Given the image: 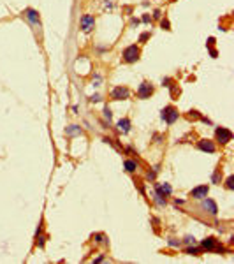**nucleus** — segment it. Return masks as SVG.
<instances>
[{
  "label": "nucleus",
  "mask_w": 234,
  "mask_h": 264,
  "mask_svg": "<svg viewBox=\"0 0 234 264\" xmlns=\"http://www.w3.org/2000/svg\"><path fill=\"white\" fill-rule=\"evenodd\" d=\"M225 183H227V189L229 190H234V178H232V176H229Z\"/></svg>",
  "instance_id": "b1692460"
},
{
  "label": "nucleus",
  "mask_w": 234,
  "mask_h": 264,
  "mask_svg": "<svg viewBox=\"0 0 234 264\" xmlns=\"http://www.w3.org/2000/svg\"><path fill=\"white\" fill-rule=\"evenodd\" d=\"M116 129L120 130V132H123V134H127L129 130H130V120L127 118H121V120H118V123H116Z\"/></svg>",
  "instance_id": "f8f14e48"
},
{
  "label": "nucleus",
  "mask_w": 234,
  "mask_h": 264,
  "mask_svg": "<svg viewBox=\"0 0 234 264\" xmlns=\"http://www.w3.org/2000/svg\"><path fill=\"white\" fill-rule=\"evenodd\" d=\"M215 245H217V239H215L213 236H210V238H206V239H202L201 241V247L204 248V250H208V252H213Z\"/></svg>",
  "instance_id": "ddd939ff"
},
{
  "label": "nucleus",
  "mask_w": 234,
  "mask_h": 264,
  "mask_svg": "<svg viewBox=\"0 0 234 264\" xmlns=\"http://www.w3.org/2000/svg\"><path fill=\"white\" fill-rule=\"evenodd\" d=\"M104 143H108V145H113V139H109V137H104Z\"/></svg>",
  "instance_id": "c9c22d12"
},
{
  "label": "nucleus",
  "mask_w": 234,
  "mask_h": 264,
  "mask_svg": "<svg viewBox=\"0 0 234 264\" xmlns=\"http://www.w3.org/2000/svg\"><path fill=\"white\" fill-rule=\"evenodd\" d=\"M211 181H213V183H218V181H220V169H217V171L213 172Z\"/></svg>",
  "instance_id": "412c9836"
},
{
  "label": "nucleus",
  "mask_w": 234,
  "mask_h": 264,
  "mask_svg": "<svg viewBox=\"0 0 234 264\" xmlns=\"http://www.w3.org/2000/svg\"><path fill=\"white\" fill-rule=\"evenodd\" d=\"M197 148L201 151H206V153H215V151H217V146H215V143H213L211 139L197 141Z\"/></svg>",
  "instance_id": "1a4fd4ad"
},
{
  "label": "nucleus",
  "mask_w": 234,
  "mask_h": 264,
  "mask_svg": "<svg viewBox=\"0 0 234 264\" xmlns=\"http://www.w3.org/2000/svg\"><path fill=\"white\" fill-rule=\"evenodd\" d=\"M169 83H171V78H164L162 79V86H171Z\"/></svg>",
  "instance_id": "c756f323"
},
{
  "label": "nucleus",
  "mask_w": 234,
  "mask_h": 264,
  "mask_svg": "<svg viewBox=\"0 0 234 264\" xmlns=\"http://www.w3.org/2000/svg\"><path fill=\"white\" fill-rule=\"evenodd\" d=\"M160 16H162V12L158 11V9H155V11H153V18H155V20H160Z\"/></svg>",
  "instance_id": "c85d7f7f"
},
{
  "label": "nucleus",
  "mask_w": 234,
  "mask_h": 264,
  "mask_svg": "<svg viewBox=\"0 0 234 264\" xmlns=\"http://www.w3.org/2000/svg\"><path fill=\"white\" fill-rule=\"evenodd\" d=\"M100 261H104V257H102V255H99V257L95 259V261H93V262H100Z\"/></svg>",
  "instance_id": "e433bc0d"
},
{
  "label": "nucleus",
  "mask_w": 234,
  "mask_h": 264,
  "mask_svg": "<svg viewBox=\"0 0 234 264\" xmlns=\"http://www.w3.org/2000/svg\"><path fill=\"white\" fill-rule=\"evenodd\" d=\"M100 93H93L92 97H90V102H99V101H100Z\"/></svg>",
  "instance_id": "a878e982"
},
{
  "label": "nucleus",
  "mask_w": 234,
  "mask_h": 264,
  "mask_svg": "<svg viewBox=\"0 0 234 264\" xmlns=\"http://www.w3.org/2000/svg\"><path fill=\"white\" fill-rule=\"evenodd\" d=\"M155 174H157V171H150L148 172V180H153L155 178Z\"/></svg>",
  "instance_id": "473e14b6"
},
{
  "label": "nucleus",
  "mask_w": 234,
  "mask_h": 264,
  "mask_svg": "<svg viewBox=\"0 0 234 264\" xmlns=\"http://www.w3.org/2000/svg\"><path fill=\"white\" fill-rule=\"evenodd\" d=\"M208 192H210V187L208 185H201V187H196V189L190 190V197H194V199H204V197H208Z\"/></svg>",
  "instance_id": "9d476101"
},
{
  "label": "nucleus",
  "mask_w": 234,
  "mask_h": 264,
  "mask_svg": "<svg viewBox=\"0 0 234 264\" xmlns=\"http://www.w3.org/2000/svg\"><path fill=\"white\" fill-rule=\"evenodd\" d=\"M215 136H217V141L220 145H227L229 141H232V132H231L227 127H217Z\"/></svg>",
  "instance_id": "423d86ee"
},
{
  "label": "nucleus",
  "mask_w": 234,
  "mask_h": 264,
  "mask_svg": "<svg viewBox=\"0 0 234 264\" xmlns=\"http://www.w3.org/2000/svg\"><path fill=\"white\" fill-rule=\"evenodd\" d=\"M187 253H188V255H199V248H196V247L187 248Z\"/></svg>",
  "instance_id": "5701e85b"
},
{
  "label": "nucleus",
  "mask_w": 234,
  "mask_h": 264,
  "mask_svg": "<svg viewBox=\"0 0 234 264\" xmlns=\"http://www.w3.org/2000/svg\"><path fill=\"white\" fill-rule=\"evenodd\" d=\"M152 37V34L150 32H144V34H141V37H139V43H146L148 39Z\"/></svg>",
  "instance_id": "4be33fe9"
},
{
  "label": "nucleus",
  "mask_w": 234,
  "mask_h": 264,
  "mask_svg": "<svg viewBox=\"0 0 234 264\" xmlns=\"http://www.w3.org/2000/svg\"><path fill=\"white\" fill-rule=\"evenodd\" d=\"M167 243L171 245V247H180V241H178V239H174V238H171Z\"/></svg>",
  "instance_id": "bb28decb"
},
{
  "label": "nucleus",
  "mask_w": 234,
  "mask_h": 264,
  "mask_svg": "<svg viewBox=\"0 0 234 264\" xmlns=\"http://www.w3.org/2000/svg\"><path fill=\"white\" fill-rule=\"evenodd\" d=\"M210 55H211V58H217V56H218V51H217V49H210Z\"/></svg>",
  "instance_id": "2f4dec72"
},
{
  "label": "nucleus",
  "mask_w": 234,
  "mask_h": 264,
  "mask_svg": "<svg viewBox=\"0 0 234 264\" xmlns=\"http://www.w3.org/2000/svg\"><path fill=\"white\" fill-rule=\"evenodd\" d=\"M188 118H201V113H199V111H196V109H190V111H188Z\"/></svg>",
  "instance_id": "aec40b11"
},
{
  "label": "nucleus",
  "mask_w": 234,
  "mask_h": 264,
  "mask_svg": "<svg viewBox=\"0 0 234 264\" xmlns=\"http://www.w3.org/2000/svg\"><path fill=\"white\" fill-rule=\"evenodd\" d=\"M65 134L67 136H77V134H83V129L79 125H69L65 129Z\"/></svg>",
  "instance_id": "4468645a"
},
{
  "label": "nucleus",
  "mask_w": 234,
  "mask_h": 264,
  "mask_svg": "<svg viewBox=\"0 0 234 264\" xmlns=\"http://www.w3.org/2000/svg\"><path fill=\"white\" fill-rule=\"evenodd\" d=\"M160 118L167 125H173L176 120L180 118V111L174 108V106H166V108L162 109V113H160Z\"/></svg>",
  "instance_id": "f03ea898"
},
{
  "label": "nucleus",
  "mask_w": 234,
  "mask_h": 264,
  "mask_svg": "<svg viewBox=\"0 0 234 264\" xmlns=\"http://www.w3.org/2000/svg\"><path fill=\"white\" fill-rule=\"evenodd\" d=\"M155 92V88H153L152 83H148V81H143L141 85L137 86V99H150Z\"/></svg>",
  "instance_id": "39448f33"
},
{
  "label": "nucleus",
  "mask_w": 234,
  "mask_h": 264,
  "mask_svg": "<svg viewBox=\"0 0 234 264\" xmlns=\"http://www.w3.org/2000/svg\"><path fill=\"white\" fill-rule=\"evenodd\" d=\"M173 194V187L169 183H157L155 185V195H158V197H167V195Z\"/></svg>",
  "instance_id": "6e6552de"
},
{
  "label": "nucleus",
  "mask_w": 234,
  "mask_h": 264,
  "mask_svg": "<svg viewBox=\"0 0 234 264\" xmlns=\"http://www.w3.org/2000/svg\"><path fill=\"white\" fill-rule=\"evenodd\" d=\"M202 208H204L208 213H211V215H217V213H218L217 203H215L213 199H208V197H204V199H202Z\"/></svg>",
  "instance_id": "9b49d317"
},
{
  "label": "nucleus",
  "mask_w": 234,
  "mask_h": 264,
  "mask_svg": "<svg viewBox=\"0 0 234 264\" xmlns=\"http://www.w3.org/2000/svg\"><path fill=\"white\" fill-rule=\"evenodd\" d=\"M129 97H130V90L123 85L114 86L113 90H111V99L113 101H127Z\"/></svg>",
  "instance_id": "7ed1b4c3"
},
{
  "label": "nucleus",
  "mask_w": 234,
  "mask_h": 264,
  "mask_svg": "<svg viewBox=\"0 0 234 264\" xmlns=\"http://www.w3.org/2000/svg\"><path fill=\"white\" fill-rule=\"evenodd\" d=\"M213 44H215V37H210V39H208V43H206V46H208V48H211Z\"/></svg>",
  "instance_id": "7c9ffc66"
},
{
  "label": "nucleus",
  "mask_w": 234,
  "mask_h": 264,
  "mask_svg": "<svg viewBox=\"0 0 234 264\" xmlns=\"http://www.w3.org/2000/svg\"><path fill=\"white\" fill-rule=\"evenodd\" d=\"M102 113H104V118L111 122V118H113V113H111V108H109V106H106V108H104Z\"/></svg>",
  "instance_id": "f3484780"
},
{
  "label": "nucleus",
  "mask_w": 234,
  "mask_h": 264,
  "mask_svg": "<svg viewBox=\"0 0 234 264\" xmlns=\"http://www.w3.org/2000/svg\"><path fill=\"white\" fill-rule=\"evenodd\" d=\"M141 21H143V23H152V16H150V14H144Z\"/></svg>",
  "instance_id": "cd10ccee"
},
{
  "label": "nucleus",
  "mask_w": 234,
  "mask_h": 264,
  "mask_svg": "<svg viewBox=\"0 0 234 264\" xmlns=\"http://www.w3.org/2000/svg\"><path fill=\"white\" fill-rule=\"evenodd\" d=\"M44 243H46V238H44V236H41V234H39V236H35V245H37L39 248H42Z\"/></svg>",
  "instance_id": "dca6fc26"
},
{
  "label": "nucleus",
  "mask_w": 234,
  "mask_h": 264,
  "mask_svg": "<svg viewBox=\"0 0 234 264\" xmlns=\"http://www.w3.org/2000/svg\"><path fill=\"white\" fill-rule=\"evenodd\" d=\"M79 28H81L85 34H90L95 28V18L92 14H83L79 18Z\"/></svg>",
  "instance_id": "20e7f679"
},
{
  "label": "nucleus",
  "mask_w": 234,
  "mask_h": 264,
  "mask_svg": "<svg viewBox=\"0 0 234 264\" xmlns=\"http://www.w3.org/2000/svg\"><path fill=\"white\" fill-rule=\"evenodd\" d=\"M141 56V48L137 46V44H132V46H127L123 49V53H121V60L125 62V64H136L137 60Z\"/></svg>",
  "instance_id": "f257e3e1"
},
{
  "label": "nucleus",
  "mask_w": 234,
  "mask_h": 264,
  "mask_svg": "<svg viewBox=\"0 0 234 264\" xmlns=\"http://www.w3.org/2000/svg\"><path fill=\"white\" fill-rule=\"evenodd\" d=\"M123 167H125L129 172H136L137 171V162L132 160V159H127V160L123 162Z\"/></svg>",
  "instance_id": "2eb2a0df"
},
{
  "label": "nucleus",
  "mask_w": 234,
  "mask_h": 264,
  "mask_svg": "<svg viewBox=\"0 0 234 264\" xmlns=\"http://www.w3.org/2000/svg\"><path fill=\"white\" fill-rule=\"evenodd\" d=\"M160 28H162V30H171V23H169L167 18H164L162 21H160Z\"/></svg>",
  "instance_id": "a211bd4d"
},
{
  "label": "nucleus",
  "mask_w": 234,
  "mask_h": 264,
  "mask_svg": "<svg viewBox=\"0 0 234 264\" xmlns=\"http://www.w3.org/2000/svg\"><path fill=\"white\" fill-rule=\"evenodd\" d=\"M100 83H102V76L99 74H93V86H100Z\"/></svg>",
  "instance_id": "6ab92c4d"
},
{
  "label": "nucleus",
  "mask_w": 234,
  "mask_h": 264,
  "mask_svg": "<svg viewBox=\"0 0 234 264\" xmlns=\"http://www.w3.org/2000/svg\"><path fill=\"white\" fill-rule=\"evenodd\" d=\"M130 23H132V25H139V23H141V20H137V18H132Z\"/></svg>",
  "instance_id": "f704fd0d"
},
{
  "label": "nucleus",
  "mask_w": 234,
  "mask_h": 264,
  "mask_svg": "<svg viewBox=\"0 0 234 264\" xmlns=\"http://www.w3.org/2000/svg\"><path fill=\"white\" fill-rule=\"evenodd\" d=\"M185 243L187 245H196V238L194 236H185Z\"/></svg>",
  "instance_id": "393cba45"
},
{
  "label": "nucleus",
  "mask_w": 234,
  "mask_h": 264,
  "mask_svg": "<svg viewBox=\"0 0 234 264\" xmlns=\"http://www.w3.org/2000/svg\"><path fill=\"white\" fill-rule=\"evenodd\" d=\"M93 238H95V241H102V239H104V234H95Z\"/></svg>",
  "instance_id": "72a5a7b5"
},
{
  "label": "nucleus",
  "mask_w": 234,
  "mask_h": 264,
  "mask_svg": "<svg viewBox=\"0 0 234 264\" xmlns=\"http://www.w3.org/2000/svg\"><path fill=\"white\" fill-rule=\"evenodd\" d=\"M23 14H25V18H27L32 25H39V27H41V14H39V11H35L32 7H27V9L23 11Z\"/></svg>",
  "instance_id": "0eeeda50"
}]
</instances>
